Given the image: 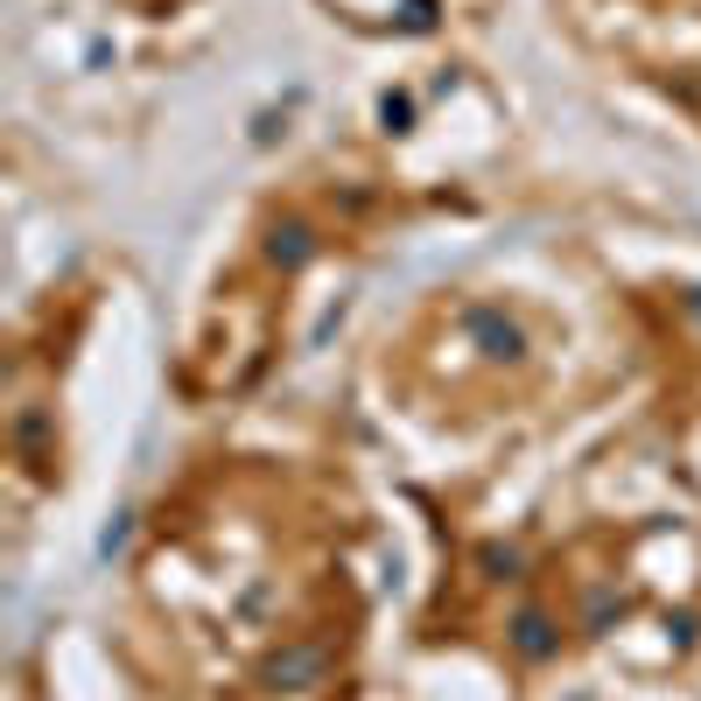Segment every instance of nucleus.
<instances>
[{
    "instance_id": "nucleus-1",
    "label": "nucleus",
    "mask_w": 701,
    "mask_h": 701,
    "mask_svg": "<svg viewBox=\"0 0 701 701\" xmlns=\"http://www.w3.org/2000/svg\"><path fill=\"white\" fill-rule=\"evenodd\" d=\"M513 632H519V653H534V659L555 653V638H547V617H540V611H526V617L513 624Z\"/></svg>"
}]
</instances>
